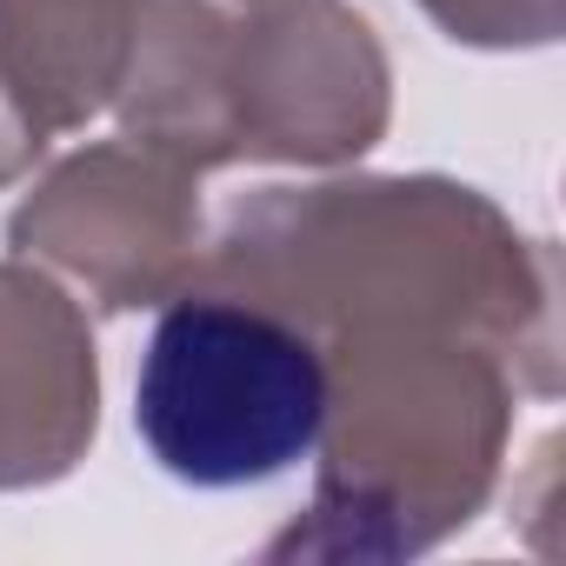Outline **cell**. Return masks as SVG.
Listing matches in <instances>:
<instances>
[{"mask_svg":"<svg viewBox=\"0 0 566 566\" xmlns=\"http://www.w3.org/2000/svg\"><path fill=\"white\" fill-rule=\"evenodd\" d=\"M134 420L174 480L253 486L314 453L327 374L294 327L220 301H180L147 340Z\"/></svg>","mask_w":566,"mask_h":566,"instance_id":"cell-1","label":"cell"}]
</instances>
